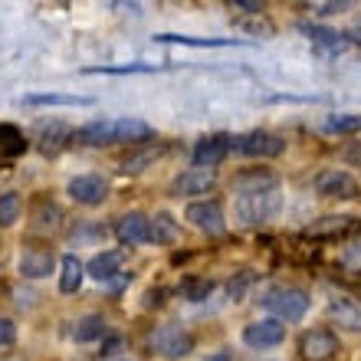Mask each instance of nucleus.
<instances>
[{
    "mask_svg": "<svg viewBox=\"0 0 361 361\" xmlns=\"http://www.w3.org/2000/svg\"><path fill=\"white\" fill-rule=\"evenodd\" d=\"M59 217H63V214H59V207H53V204H43V207H39V214H37V227L39 230H56L59 227Z\"/></svg>",
    "mask_w": 361,
    "mask_h": 361,
    "instance_id": "7c9ffc66",
    "label": "nucleus"
},
{
    "mask_svg": "<svg viewBox=\"0 0 361 361\" xmlns=\"http://www.w3.org/2000/svg\"><path fill=\"white\" fill-rule=\"evenodd\" d=\"M230 152H240L247 158H276L286 152V142L273 132H247L230 138Z\"/></svg>",
    "mask_w": 361,
    "mask_h": 361,
    "instance_id": "7ed1b4c3",
    "label": "nucleus"
},
{
    "mask_svg": "<svg viewBox=\"0 0 361 361\" xmlns=\"http://www.w3.org/2000/svg\"><path fill=\"white\" fill-rule=\"evenodd\" d=\"M214 180H217V171L214 168H188V171L174 178L171 190L178 197H190V194H207L214 188Z\"/></svg>",
    "mask_w": 361,
    "mask_h": 361,
    "instance_id": "9b49d317",
    "label": "nucleus"
},
{
    "mask_svg": "<svg viewBox=\"0 0 361 361\" xmlns=\"http://www.w3.org/2000/svg\"><path fill=\"white\" fill-rule=\"evenodd\" d=\"M27 152V138L13 128V125H0V161L7 158H17V154Z\"/></svg>",
    "mask_w": 361,
    "mask_h": 361,
    "instance_id": "aec40b11",
    "label": "nucleus"
},
{
    "mask_svg": "<svg viewBox=\"0 0 361 361\" xmlns=\"http://www.w3.org/2000/svg\"><path fill=\"white\" fill-rule=\"evenodd\" d=\"M158 66H152V63H128V66H92L86 69V73H92V76H128V73H154Z\"/></svg>",
    "mask_w": 361,
    "mask_h": 361,
    "instance_id": "cd10ccee",
    "label": "nucleus"
},
{
    "mask_svg": "<svg viewBox=\"0 0 361 361\" xmlns=\"http://www.w3.org/2000/svg\"><path fill=\"white\" fill-rule=\"evenodd\" d=\"M154 135V128L142 118H115V145L118 142H148Z\"/></svg>",
    "mask_w": 361,
    "mask_h": 361,
    "instance_id": "6ab92c4d",
    "label": "nucleus"
},
{
    "mask_svg": "<svg viewBox=\"0 0 361 361\" xmlns=\"http://www.w3.org/2000/svg\"><path fill=\"white\" fill-rule=\"evenodd\" d=\"M315 10H319V13H342V10H348V4H315Z\"/></svg>",
    "mask_w": 361,
    "mask_h": 361,
    "instance_id": "72a5a7b5",
    "label": "nucleus"
},
{
    "mask_svg": "<svg viewBox=\"0 0 361 361\" xmlns=\"http://www.w3.org/2000/svg\"><path fill=\"white\" fill-rule=\"evenodd\" d=\"M161 295H164V289H152V293L145 295V305L152 309V305H161Z\"/></svg>",
    "mask_w": 361,
    "mask_h": 361,
    "instance_id": "f704fd0d",
    "label": "nucleus"
},
{
    "mask_svg": "<svg viewBox=\"0 0 361 361\" xmlns=\"http://www.w3.org/2000/svg\"><path fill=\"white\" fill-rule=\"evenodd\" d=\"M148 233H152V217H145V214H138V210L118 217V224H115V237H118V243H125V247L145 243Z\"/></svg>",
    "mask_w": 361,
    "mask_h": 361,
    "instance_id": "f8f14e48",
    "label": "nucleus"
},
{
    "mask_svg": "<svg viewBox=\"0 0 361 361\" xmlns=\"http://www.w3.org/2000/svg\"><path fill=\"white\" fill-rule=\"evenodd\" d=\"M210 289H214V283H210V279H184V283H180V293H184V299H190V302L207 299Z\"/></svg>",
    "mask_w": 361,
    "mask_h": 361,
    "instance_id": "c756f323",
    "label": "nucleus"
},
{
    "mask_svg": "<svg viewBox=\"0 0 361 361\" xmlns=\"http://www.w3.org/2000/svg\"><path fill=\"white\" fill-rule=\"evenodd\" d=\"M102 335H105L102 315H82L76 322V329H73V338H76V342H95V338H102Z\"/></svg>",
    "mask_w": 361,
    "mask_h": 361,
    "instance_id": "a878e982",
    "label": "nucleus"
},
{
    "mask_svg": "<svg viewBox=\"0 0 361 361\" xmlns=\"http://www.w3.org/2000/svg\"><path fill=\"white\" fill-rule=\"evenodd\" d=\"M348 227H352V217H322L315 224H309L305 233L309 237H335V233H345Z\"/></svg>",
    "mask_w": 361,
    "mask_h": 361,
    "instance_id": "b1692460",
    "label": "nucleus"
},
{
    "mask_svg": "<svg viewBox=\"0 0 361 361\" xmlns=\"http://www.w3.org/2000/svg\"><path fill=\"white\" fill-rule=\"evenodd\" d=\"M309 37H312V47L319 56H335V53H342L348 47V39H342L335 30H325V27H302Z\"/></svg>",
    "mask_w": 361,
    "mask_h": 361,
    "instance_id": "a211bd4d",
    "label": "nucleus"
},
{
    "mask_svg": "<svg viewBox=\"0 0 361 361\" xmlns=\"http://www.w3.org/2000/svg\"><path fill=\"white\" fill-rule=\"evenodd\" d=\"M283 194L273 174H243L237 180V220L247 227H259L279 217Z\"/></svg>",
    "mask_w": 361,
    "mask_h": 361,
    "instance_id": "f257e3e1",
    "label": "nucleus"
},
{
    "mask_svg": "<svg viewBox=\"0 0 361 361\" xmlns=\"http://www.w3.org/2000/svg\"><path fill=\"white\" fill-rule=\"evenodd\" d=\"M283 338H286V325L279 322V319H259V322L243 329V342H247L250 348H257V352L276 348Z\"/></svg>",
    "mask_w": 361,
    "mask_h": 361,
    "instance_id": "6e6552de",
    "label": "nucleus"
},
{
    "mask_svg": "<svg viewBox=\"0 0 361 361\" xmlns=\"http://www.w3.org/2000/svg\"><path fill=\"white\" fill-rule=\"evenodd\" d=\"M263 305H267L279 322H299V319L309 312V293H305V289H295V286H276L273 293H267Z\"/></svg>",
    "mask_w": 361,
    "mask_h": 361,
    "instance_id": "f03ea898",
    "label": "nucleus"
},
{
    "mask_svg": "<svg viewBox=\"0 0 361 361\" xmlns=\"http://www.w3.org/2000/svg\"><path fill=\"white\" fill-rule=\"evenodd\" d=\"M23 105H92L89 95H63V92H33L23 95Z\"/></svg>",
    "mask_w": 361,
    "mask_h": 361,
    "instance_id": "412c9836",
    "label": "nucleus"
},
{
    "mask_svg": "<svg viewBox=\"0 0 361 361\" xmlns=\"http://www.w3.org/2000/svg\"><path fill=\"white\" fill-rule=\"evenodd\" d=\"M158 43H180V47H243V39H197V37H180V33H158Z\"/></svg>",
    "mask_w": 361,
    "mask_h": 361,
    "instance_id": "4be33fe9",
    "label": "nucleus"
},
{
    "mask_svg": "<svg viewBox=\"0 0 361 361\" xmlns=\"http://www.w3.org/2000/svg\"><path fill=\"white\" fill-rule=\"evenodd\" d=\"M115 348H118V338H109V345H105V352H102V355H112Z\"/></svg>",
    "mask_w": 361,
    "mask_h": 361,
    "instance_id": "c9c22d12",
    "label": "nucleus"
},
{
    "mask_svg": "<svg viewBox=\"0 0 361 361\" xmlns=\"http://www.w3.org/2000/svg\"><path fill=\"white\" fill-rule=\"evenodd\" d=\"M20 194H0V227H10V224H17L20 220Z\"/></svg>",
    "mask_w": 361,
    "mask_h": 361,
    "instance_id": "c85d7f7f",
    "label": "nucleus"
},
{
    "mask_svg": "<svg viewBox=\"0 0 361 361\" xmlns=\"http://www.w3.org/2000/svg\"><path fill=\"white\" fill-rule=\"evenodd\" d=\"M76 142L82 145H115V118H99L76 132Z\"/></svg>",
    "mask_w": 361,
    "mask_h": 361,
    "instance_id": "dca6fc26",
    "label": "nucleus"
},
{
    "mask_svg": "<svg viewBox=\"0 0 361 361\" xmlns=\"http://www.w3.org/2000/svg\"><path fill=\"white\" fill-rule=\"evenodd\" d=\"M342 345L329 329H312L299 338V361H335Z\"/></svg>",
    "mask_w": 361,
    "mask_h": 361,
    "instance_id": "20e7f679",
    "label": "nucleus"
},
{
    "mask_svg": "<svg viewBox=\"0 0 361 361\" xmlns=\"http://www.w3.org/2000/svg\"><path fill=\"white\" fill-rule=\"evenodd\" d=\"M233 7L243 10V13H253V17L263 13V4H257V0H233Z\"/></svg>",
    "mask_w": 361,
    "mask_h": 361,
    "instance_id": "473e14b6",
    "label": "nucleus"
},
{
    "mask_svg": "<svg viewBox=\"0 0 361 361\" xmlns=\"http://www.w3.org/2000/svg\"><path fill=\"white\" fill-rule=\"evenodd\" d=\"M86 273L99 283H112L115 276H122V253L118 250H109V253H99V257L89 259Z\"/></svg>",
    "mask_w": 361,
    "mask_h": 361,
    "instance_id": "4468645a",
    "label": "nucleus"
},
{
    "mask_svg": "<svg viewBox=\"0 0 361 361\" xmlns=\"http://www.w3.org/2000/svg\"><path fill=\"white\" fill-rule=\"evenodd\" d=\"M184 217L200 230V233H207V237H217L227 230V217H224V207H220L217 200H194L188 210H184Z\"/></svg>",
    "mask_w": 361,
    "mask_h": 361,
    "instance_id": "39448f33",
    "label": "nucleus"
},
{
    "mask_svg": "<svg viewBox=\"0 0 361 361\" xmlns=\"http://www.w3.org/2000/svg\"><path fill=\"white\" fill-rule=\"evenodd\" d=\"M13 338H17V325L10 322L7 315H0V348H4V345H13Z\"/></svg>",
    "mask_w": 361,
    "mask_h": 361,
    "instance_id": "2f4dec72",
    "label": "nucleus"
},
{
    "mask_svg": "<svg viewBox=\"0 0 361 361\" xmlns=\"http://www.w3.org/2000/svg\"><path fill=\"white\" fill-rule=\"evenodd\" d=\"M161 154V148L158 145H148V148H142V152H135V154H128L122 161V174H138V171H145L148 164L154 161Z\"/></svg>",
    "mask_w": 361,
    "mask_h": 361,
    "instance_id": "bb28decb",
    "label": "nucleus"
},
{
    "mask_svg": "<svg viewBox=\"0 0 361 361\" xmlns=\"http://www.w3.org/2000/svg\"><path fill=\"white\" fill-rule=\"evenodd\" d=\"M69 197L76 204H86V207H95L109 197V180L102 174H79V178L69 180Z\"/></svg>",
    "mask_w": 361,
    "mask_h": 361,
    "instance_id": "0eeeda50",
    "label": "nucleus"
},
{
    "mask_svg": "<svg viewBox=\"0 0 361 361\" xmlns=\"http://www.w3.org/2000/svg\"><path fill=\"white\" fill-rule=\"evenodd\" d=\"M82 276H86V267H82V259L66 253V257L59 259V293L73 295L82 286Z\"/></svg>",
    "mask_w": 361,
    "mask_h": 361,
    "instance_id": "2eb2a0df",
    "label": "nucleus"
},
{
    "mask_svg": "<svg viewBox=\"0 0 361 361\" xmlns=\"http://www.w3.org/2000/svg\"><path fill=\"white\" fill-rule=\"evenodd\" d=\"M115 361H128V358H115Z\"/></svg>",
    "mask_w": 361,
    "mask_h": 361,
    "instance_id": "e433bc0d",
    "label": "nucleus"
},
{
    "mask_svg": "<svg viewBox=\"0 0 361 361\" xmlns=\"http://www.w3.org/2000/svg\"><path fill=\"white\" fill-rule=\"evenodd\" d=\"M325 132H332V135H355V132H361V112L329 115V118H325Z\"/></svg>",
    "mask_w": 361,
    "mask_h": 361,
    "instance_id": "393cba45",
    "label": "nucleus"
},
{
    "mask_svg": "<svg viewBox=\"0 0 361 361\" xmlns=\"http://www.w3.org/2000/svg\"><path fill=\"white\" fill-rule=\"evenodd\" d=\"M230 154V135H210V138H200L194 145V168H217L224 158Z\"/></svg>",
    "mask_w": 361,
    "mask_h": 361,
    "instance_id": "9d476101",
    "label": "nucleus"
},
{
    "mask_svg": "<svg viewBox=\"0 0 361 361\" xmlns=\"http://www.w3.org/2000/svg\"><path fill=\"white\" fill-rule=\"evenodd\" d=\"M152 348L164 358H184L194 348V338H190L180 325H161L152 332Z\"/></svg>",
    "mask_w": 361,
    "mask_h": 361,
    "instance_id": "423d86ee",
    "label": "nucleus"
},
{
    "mask_svg": "<svg viewBox=\"0 0 361 361\" xmlns=\"http://www.w3.org/2000/svg\"><path fill=\"white\" fill-rule=\"evenodd\" d=\"M53 267H56L53 250L30 247V250H23V257H20V276H23V279H43V276L53 273Z\"/></svg>",
    "mask_w": 361,
    "mask_h": 361,
    "instance_id": "ddd939ff",
    "label": "nucleus"
},
{
    "mask_svg": "<svg viewBox=\"0 0 361 361\" xmlns=\"http://www.w3.org/2000/svg\"><path fill=\"white\" fill-rule=\"evenodd\" d=\"M148 240H152V243H174V240H178V224H174L171 214H154Z\"/></svg>",
    "mask_w": 361,
    "mask_h": 361,
    "instance_id": "5701e85b",
    "label": "nucleus"
},
{
    "mask_svg": "<svg viewBox=\"0 0 361 361\" xmlns=\"http://www.w3.org/2000/svg\"><path fill=\"white\" fill-rule=\"evenodd\" d=\"M329 315H332L338 325H345V329H355V332L361 329V305L355 302V299L335 295L332 302H329Z\"/></svg>",
    "mask_w": 361,
    "mask_h": 361,
    "instance_id": "f3484780",
    "label": "nucleus"
},
{
    "mask_svg": "<svg viewBox=\"0 0 361 361\" xmlns=\"http://www.w3.org/2000/svg\"><path fill=\"white\" fill-rule=\"evenodd\" d=\"M315 190L322 194V197H358V180L352 178L348 171H338V168H332V171H322L319 178H315Z\"/></svg>",
    "mask_w": 361,
    "mask_h": 361,
    "instance_id": "1a4fd4ad",
    "label": "nucleus"
}]
</instances>
